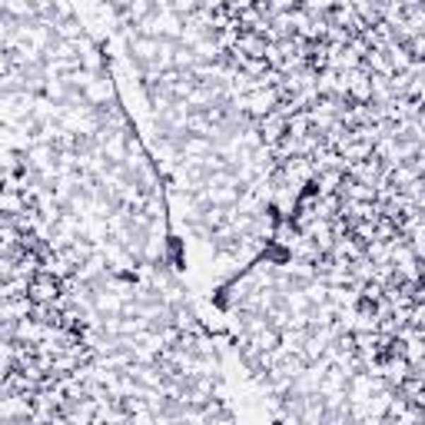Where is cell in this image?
Here are the masks:
<instances>
[{"label":"cell","instance_id":"1","mask_svg":"<svg viewBox=\"0 0 425 425\" xmlns=\"http://www.w3.org/2000/svg\"><path fill=\"white\" fill-rule=\"evenodd\" d=\"M64 289H66V279H60L54 269L40 266L37 276L30 279V286H27V296H30L33 303H57L64 296Z\"/></svg>","mask_w":425,"mask_h":425},{"label":"cell","instance_id":"2","mask_svg":"<svg viewBox=\"0 0 425 425\" xmlns=\"http://www.w3.org/2000/svg\"><path fill=\"white\" fill-rule=\"evenodd\" d=\"M279 90L276 87H256L252 93H246V97H236V103H240V110H246L252 120H260V117H266L269 110L279 107Z\"/></svg>","mask_w":425,"mask_h":425},{"label":"cell","instance_id":"3","mask_svg":"<svg viewBox=\"0 0 425 425\" xmlns=\"http://www.w3.org/2000/svg\"><path fill=\"white\" fill-rule=\"evenodd\" d=\"M256 130H260V136H262V143H266V146H276V143H279L286 133H289V117H286L283 110L276 107V110H269L266 117H260V120H256Z\"/></svg>","mask_w":425,"mask_h":425},{"label":"cell","instance_id":"4","mask_svg":"<svg viewBox=\"0 0 425 425\" xmlns=\"http://www.w3.org/2000/svg\"><path fill=\"white\" fill-rule=\"evenodd\" d=\"M415 180H422V170H419V163H399V166H389V183L395 186V190H405V186H412Z\"/></svg>","mask_w":425,"mask_h":425},{"label":"cell","instance_id":"5","mask_svg":"<svg viewBox=\"0 0 425 425\" xmlns=\"http://www.w3.org/2000/svg\"><path fill=\"white\" fill-rule=\"evenodd\" d=\"M362 66H366L369 74H382V76H392L395 74V66H392V60H389L385 50H369L366 60H362Z\"/></svg>","mask_w":425,"mask_h":425},{"label":"cell","instance_id":"6","mask_svg":"<svg viewBox=\"0 0 425 425\" xmlns=\"http://www.w3.org/2000/svg\"><path fill=\"white\" fill-rule=\"evenodd\" d=\"M299 7H305L309 13H329L336 7V0H299Z\"/></svg>","mask_w":425,"mask_h":425},{"label":"cell","instance_id":"7","mask_svg":"<svg viewBox=\"0 0 425 425\" xmlns=\"http://www.w3.org/2000/svg\"><path fill=\"white\" fill-rule=\"evenodd\" d=\"M412 375H419V379L425 382V359H422V362H415V366H412Z\"/></svg>","mask_w":425,"mask_h":425}]
</instances>
